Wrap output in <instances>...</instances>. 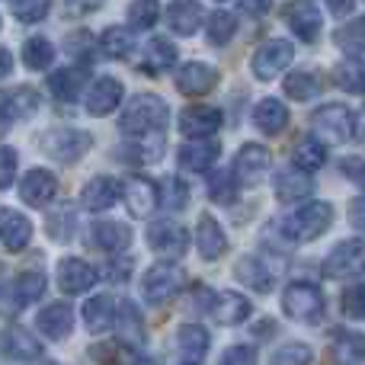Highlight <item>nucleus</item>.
I'll return each instance as SVG.
<instances>
[{"label": "nucleus", "mask_w": 365, "mask_h": 365, "mask_svg": "<svg viewBox=\"0 0 365 365\" xmlns=\"http://www.w3.org/2000/svg\"><path fill=\"white\" fill-rule=\"evenodd\" d=\"M170 122V106L160 100L158 93H138L128 100V106L119 115V128L125 135H148V132H164Z\"/></svg>", "instance_id": "1"}, {"label": "nucleus", "mask_w": 365, "mask_h": 365, "mask_svg": "<svg viewBox=\"0 0 365 365\" xmlns=\"http://www.w3.org/2000/svg\"><path fill=\"white\" fill-rule=\"evenodd\" d=\"M330 225H334V205L330 202H308L282 221V234L285 240H295V244H311Z\"/></svg>", "instance_id": "2"}, {"label": "nucleus", "mask_w": 365, "mask_h": 365, "mask_svg": "<svg viewBox=\"0 0 365 365\" xmlns=\"http://www.w3.org/2000/svg\"><path fill=\"white\" fill-rule=\"evenodd\" d=\"M45 158L58 160V164H74L83 154L93 148V135L83 132V128H71V125H58L42 132V141H38Z\"/></svg>", "instance_id": "3"}, {"label": "nucleus", "mask_w": 365, "mask_h": 365, "mask_svg": "<svg viewBox=\"0 0 365 365\" xmlns=\"http://www.w3.org/2000/svg\"><path fill=\"white\" fill-rule=\"evenodd\" d=\"M282 311L298 324H321L324 311H327V302H324V292L311 282H292L285 285L282 292Z\"/></svg>", "instance_id": "4"}, {"label": "nucleus", "mask_w": 365, "mask_h": 365, "mask_svg": "<svg viewBox=\"0 0 365 365\" xmlns=\"http://www.w3.org/2000/svg\"><path fill=\"white\" fill-rule=\"evenodd\" d=\"M311 128L330 145H346L349 138H356V113L343 103H324L311 115Z\"/></svg>", "instance_id": "5"}, {"label": "nucleus", "mask_w": 365, "mask_h": 365, "mask_svg": "<svg viewBox=\"0 0 365 365\" xmlns=\"http://www.w3.org/2000/svg\"><path fill=\"white\" fill-rule=\"evenodd\" d=\"M324 279L330 282H346V279L365 276V240H343L327 253L321 266Z\"/></svg>", "instance_id": "6"}, {"label": "nucleus", "mask_w": 365, "mask_h": 365, "mask_svg": "<svg viewBox=\"0 0 365 365\" xmlns=\"http://www.w3.org/2000/svg\"><path fill=\"white\" fill-rule=\"evenodd\" d=\"M292 61H295V45H292L289 38H269V42H263L253 51L250 71L257 81H272V77L282 74Z\"/></svg>", "instance_id": "7"}, {"label": "nucleus", "mask_w": 365, "mask_h": 365, "mask_svg": "<svg viewBox=\"0 0 365 365\" xmlns=\"http://www.w3.org/2000/svg\"><path fill=\"white\" fill-rule=\"evenodd\" d=\"M182 289V269L173 263H154L141 279V292H145L148 304H167L177 298Z\"/></svg>", "instance_id": "8"}, {"label": "nucleus", "mask_w": 365, "mask_h": 365, "mask_svg": "<svg viewBox=\"0 0 365 365\" xmlns=\"http://www.w3.org/2000/svg\"><path fill=\"white\" fill-rule=\"evenodd\" d=\"M282 16H285V26H289L304 45L317 42V36H321V29H324V13L314 0H295V4L285 6Z\"/></svg>", "instance_id": "9"}, {"label": "nucleus", "mask_w": 365, "mask_h": 365, "mask_svg": "<svg viewBox=\"0 0 365 365\" xmlns=\"http://www.w3.org/2000/svg\"><path fill=\"white\" fill-rule=\"evenodd\" d=\"M148 247L167 259H177L189 250V231L180 221H170V218L154 221V225L148 227Z\"/></svg>", "instance_id": "10"}, {"label": "nucleus", "mask_w": 365, "mask_h": 365, "mask_svg": "<svg viewBox=\"0 0 365 365\" xmlns=\"http://www.w3.org/2000/svg\"><path fill=\"white\" fill-rule=\"evenodd\" d=\"M269 170H272V154L257 141L244 145L237 151V158H234V177H237L240 186H257L259 180H266Z\"/></svg>", "instance_id": "11"}, {"label": "nucleus", "mask_w": 365, "mask_h": 365, "mask_svg": "<svg viewBox=\"0 0 365 365\" xmlns=\"http://www.w3.org/2000/svg\"><path fill=\"white\" fill-rule=\"evenodd\" d=\"M0 356L10 362H42L45 349L29 330L23 327H4L0 330Z\"/></svg>", "instance_id": "12"}, {"label": "nucleus", "mask_w": 365, "mask_h": 365, "mask_svg": "<svg viewBox=\"0 0 365 365\" xmlns=\"http://www.w3.org/2000/svg\"><path fill=\"white\" fill-rule=\"evenodd\" d=\"M221 71L208 61H186L177 71V90L186 96H205L218 87Z\"/></svg>", "instance_id": "13"}, {"label": "nucleus", "mask_w": 365, "mask_h": 365, "mask_svg": "<svg viewBox=\"0 0 365 365\" xmlns=\"http://www.w3.org/2000/svg\"><path fill=\"white\" fill-rule=\"evenodd\" d=\"M205 311L218 324H225V327H237V324H244L253 314V304L240 292H212Z\"/></svg>", "instance_id": "14"}, {"label": "nucleus", "mask_w": 365, "mask_h": 365, "mask_svg": "<svg viewBox=\"0 0 365 365\" xmlns=\"http://www.w3.org/2000/svg\"><path fill=\"white\" fill-rule=\"evenodd\" d=\"M100 279V272L81 257H64L58 263V289L64 295H83L93 289V282Z\"/></svg>", "instance_id": "15"}, {"label": "nucleus", "mask_w": 365, "mask_h": 365, "mask_svg": "<svg viewBox=\"0 0 365 365\" xmlns=\"http://www.w3.org/2000/svg\"><path fill=\"white\" fill-rule=\"evenodd\" d=\"M122 199H125L128 212L135 215V218H145V215H151L154 208L160 205L158 199V182H151L148 177H128L122 182Z\"/></svg>", "instance_id": "16"}, {"label": "nucleus", "mask_w": 365, "mask_h": 365, "mask_svg": "<svg viewBox=\"0 0 365 365\" xmlns=\"http://www.w3.org/2000/svg\"><path fill=\"white\" fill-rule=\"evenodd\" d=\"M55 192H58V177L51 170H42V167L29 170L23 177V182H19V199L32 208L48 205V202L55 199Z\"/></svg>", "instance_id": "17"}, {"label": "nucleus", "mask_w": 365, "mask_h": 365, "mask_svg": "<svg viewBox=\"0 0 365 365\" xmlns=\"http://www.w3.org/2000/svg\"><path fill=\"white\" fill-rule=\"evenodd\" d=\"M221 128V113L215 106H186L180 113L182 138H212Z\"/></svg>", "instance_id": "18"}, {"label": "nucleus", "mask_w": 365, "mask_h": 365, "mask_svg": "<svg viewBox=\"0 0 365 365\" xmlns=\"http://www.w3.org/2000/svg\"><path fill=\"white\" fill-rule=\"evenodd\" d=\"M32 240V221L16 208H0V244L10 253L26 250Z\"/></svg>", "instance_id": "19"}, {"label": "nucleus", "mask_w": 365, "mask_h": 365, "mask_svg": "<svg viewBox=\"0 0 365 365\" xmlns=\"http://www.w3.org/2000/svg\"><path fill=\"white\" fill-rule=\"evenodd\" d=\"M221 158V145L212 138H189L186 145L180 148L177 160L182 170H192V173H205L212 170V164Z\"/></svg>", "instance_id": "20"}, {"label": "nucleus", "mask_w": 365, "mask_h": 365, "mask_svg": "<svg viewBox=\"0 0 365 365\" xmlns=\"http://www.w3.org/2000/svg\"><path fill=\"white\" fill-rule=\"evenodd\" d=\"M272 189H276L279 202L292 205V202L308 199V195L314 192V182H311L308 170H302V167H285V170H279L276 177H272Z\"/></svg>", "instance_id": "21"}, {"label": "nucleus", "mask_w": 365, "mask_h": 365, "mask_svg": "<svg viewBox=\"0 0 365 365\" xmlns=\"http://www.w3.org/2000/svg\"><path fill=\"white\" fill-rule=\"evenodd\" d=\"M38 113V93L29 87H16V90H0V122L10 125L16 119H29Z\"/></svg>", "instance_id": "22"}, {"label": "nucleus", "mask_w": 365, "mask_h": 365, "mask_svg": "<svg viewBox=\"0 0 365 365\" xmlns=\"http://www.w3.org/2000/svg\"><path fill=\"white\" fill-rule=\"evenodd\" d=\"M122 103V81H115V77H100V81L90 83L87 90V113L96 115V119H103V115L115 113Z\"/></svg>", "instance_id": "23"}, {"label": "nucleus", "mask_w": 365, "mask_h": 365, "mask_svg": "<svg viewBox=\"0 0 365 365\" xmlns=\"http://www.w3.org/2000/svg\"><path fill=\"white\" fill-rule=\"evenodd\" d=\"M195 250L202 253V259H221L227 253V234L212 215H202L195 225Z\"/></svg>", "instance_id": "24"}, {"label": "nucleus", "mask_w": 365, "mask_h": 365, "mask_svg": "<svg viewBox=\"0 0 365 365\" xmlns=\"http://www.w3.org/2000/svg\"><path fill=\"white\" fill-rule=\"evenodd\" d=\"M36 324L48 340H64V336H71V330H74V311H71L68 302H51L38 311Z\"/></svg>", "instance_id": "25"}, {"label": "nucleus", "mask_w": 365, "mask_h": 365, "mask_svg": "<svg viewBox=\"0 0 365 365\" xmlns=\"http://www.w3.org/2000/svg\"><path fill=\"white\" fill-rule=\"evenodd\" d=\"M90 244H93L96 250L122 253L132 244V227H128L125 221H96V225L90 227Z\"/></svg>", "instance_id": "26"}, {"label": "nucleus", "mask_w": 365, "mask_h": 365, "mask_svg": "<svg viewBox=\"0 0 365 365\" xmlns=\"http://www.w3.org/2000/svg\"><path fill=\"white\" fill-rule=\"evenodd\" d=\"M253 125L263 135H282L289 128V106L276 96H263L253 106Z\"/></svg>", "instance_id": "27"}, {"label": "nucleus", "mask_w": 365, "mask_h": 365, "mask_svg": "<svg viewBox=\"0 0 365 365\" xmlns=\"http://www.w3.org/2000/svg\"><path fill=\"white\" fill-rule=\"evenodd\" d=\"M119 192H122L119 180H113V177H93V180H87V186H83L81 202H83V208H90V212H106V208L115 205Z\"/></svg>", "instance_id": "28"}, {"label": "nucleus", "mask_w": 365, "mask_h": 365, "mask_svg": "<svg viewBox=\"0 0 365 365\" xmlns=\"http://www.w3.org/2000/svg\"><path fill=\"white\" fill-rule=\"evenodd\" d=\"M234 276H237V282H244L247 289L259 292V295L272 292V282H276L272 269L263 263V259H257V257H240L237 263H234Z\"/></svg>", "instance_id": "29"}, {"label": "nucleus", "mask_w": 365, "mask_h": 365, "mask_svg": "<svg viewBox=\"0 0 365 365\" xmlns=\"http://www.w3.org/2000/svg\"><path fill=\"white\" fill-rule=\"evenodd\" d=\"M208 343L212 336L202 324H182L177 330V353L182 362H202L208 356Z\"/></svg>", "instance_id": "30"}, {"label": "nucleus", "mask_w": 365, "mask_h": 365, "mask_svg": "<svg viewBox=\"0 0 365 365\" xmlns=\"http://www.w3.org/2000/svg\"><path fill=\"white\" fill-rule=\"evenodd\" d=\"M330 359L334 362H365V334L359 330H334L330 334Z\"/></svg>", "instance_id": "31"}, {"label": "nucleus", "mask_w": 365, "mask_h": 365, "mask_svg": "<svg viewBox=\"0 0 365 365\" xmlns=\"http://www.w3.org/2000/svg\"><path fill=\"white\" fill-rule=\"evenodd\" d=\"M87 87V68H61L48 77V90L55 100L74 103Z\"/></svg>", "instance_id": "32"}, {"label": "nucleus", "mask_w": 365, "mask_h": 365, "mask_svg": "<svg viewBox=\"0 0 365 365\" xmlns=\"http://www.w3.org/2000/svg\"><path fill=\"white\" fill-rule=\"evenodd\" d=\"M83 327L90 334H106L109 327H115V302L109 295H93L83 304Z\"/></svg>", "instance_id": "33"}, {"label": "nucleus", "mask_w": 365, "mask_h": 365, "mask_svg": "<svg viewBox=\"0 0 365 365\" xmlns=\"http://www.w3.org/2000/svg\"><path fill=\"white\" fill-rule=\"evenodd\" d=\"M177 58H180V51L170 38L154 36L145 48V64H141V71H148V74H164V71H170L173 64H177Z\"/></svg>", "instance_id": "34"}, {"label": "nucleus", "mask_w": 365, "mask_h": 365, "mask_svg": "<svg viewBox=\"0 0 365 365\" xmlns=\"http://www.w3.org/2000/svg\"><path fill=\"white\" fill-rule=\"evenodd\" d=\"M115 324H119V346H141L145 343V321H141L135 302H119Z\"/></svg>", "instance_id": "35"}, {"label": "nucleus", "mask_w": 365, "mask_h": 365, "mask_svg": "<svg viewBox=\"0 0 365 365\" xmlns=\"http://www.w3.org/2000/svg\"><path fill=\"white\" fill-rule=\"evenodd\" d=\"M167 23H170V29L177 32V36H192V32L202 26L199 0H177V4H170V10H167Z\"/></svg>", "instance_id": "36"}, {"label": "nucleus", "mask_w": 365, "mask_h": 365, "mask_svg": "<svg viewBox=\"0 0 365 365\" xmlns=\"http://www.w3.org/2000/svg\"><path fill=\"white\" fill-rule=\"evenodd\" d=\"M128 158H132L135 164H154V160H160V158H164V132L132 135Z\"/></svg>", "instance_id": "37"}, {"label": "nucleus", "mask_w": 365, "mask_h": 365, "mask_svg": "<svg viewBox=\"0 0 365 365\" xmlns=\"http://www.w3.org/2000/svg\"><path fill=\"white\" fill-rule=\"evenodd\" d=\"M321 87L324 83L314 71H292V74L285 77V96H289V100H298V103L314 100V96L321 93Z\"/></svg>", "instance_id": "38"}, {"label": "nucleus", "mask_w": 365, "mask_h": 365, "mask_svg": "<svg viewBox=\"0 0 365 365\" xmlns=\"http://www.w3.org/2000/svg\"><path fill=\"white\" fill-rule=\"evenodd\" d=\"M334 87L346 90V93H365V64L356 61L353 55L343 58L334 68Z\"/></svg>", "instance_id": "39"}, {"label": "nucleus", "mask_w": 365, "mask_h": 365, "mask_svg": "<svg viewBox=\"0 0 365 365\" xmlns=\"http://www.w3.org/2000/svg\"><path fill=\"white\" fill-rule=\"evenodd\" d=\"M100 48H103V55H106V58H115V61L128 58V55H132V48H135L132 29H122V26H109V29L100 36Z\"/></svg>", "instance_id": "40"}, {"label": "nucleus", "mask_w": 365, "mask_h": 365, "mask_svg": "<svg viewBox=\"0 0 365 365\" xmlns=\"http://www.w3.org/2000/svg\"><path fill=\"white\" fill-rule=\"evenodd\" d=\"M292 160H295V167L314 173L327 164V148H324V141H317V138H302L295 145V151H292Z\"/></svg>", "instance_id": "41"}, {"label": "nucleus", "mask_w": 365, "mask_h": 365, "mask_svg": "<svg viewBox=\"0 0 365 365\" xmlns=\"http://www.w3.org/2000/svg\"><path fill=\"white\" fill-rule=\"evenodd\" d=\"M45 292V276L38 269H26L16 276V282H13V302L23 308V304H32L38 302Z\"/></svg>", "instance_id": "42"}, {"label": "nucleus", "mask_w": 365, "mask_h": 365, "mask_svg": "<svg viewBox=\"0 0 365 365\" xmlns=\"http://www.w3.org/2000/svg\"><path fill=\"white\" fill-rule=\"evenodd\" d=\"M55 61V45L48 42L45 36H32V38H26V45H23V64L29 71H45L48 64Z\"/></svg>", "instance_id": "43"}, {"label": "nucleus", "mask_w": 365, "mask_h": 365, "mask_svg": "<svg viewBox=\"0 0 365 365\" xmlns=\"http://www.w3.org/2000/svg\"><path fill=\"white\" fill-rule=\"evenodd\" d=\"M237 189H240V182L234 177V170H215L208 177V199L215 205H231L237 199Z\"/></svg>", "instance_id": "44"}, {"label": "nucleus", "mask_w": 365, "mask_h": 365, "mask_svg": "<svg viewBox=\"0 0 365 365\" xmlns=\"http://www.w3.org/2000/svg\"><path fill=\"white\" fill-rule=\"evenodd\" d=\"M208 29V42L212 45H227L234 36H237V16L231 10H215L205 23Z\"/></svg>", "instance_id": "45"}, {"label": "nucleus", "mask_w": 365, "mask_h": 365, "mask_svg": "<svg viewBox=\"0 0 365 365\" xmlns=\"http://www.w3.org/2000/svg\"><path fill=\"white\" fill-rule=\"evenodd\" d=\"M336 45L346 55H365V16H356L353 23L336 29Z\"/></svg>", "instance_id": "46"}, {"label": "nucleus", "mask_w": 365, "mask_h": 365, "mask_svg": "<svg viewBox=\"0 0 365 365\" xmlns=\"http://www.w3.org/2000/svg\"><path fill=\"white\" fill-rule=\"evenodd\" d=\"M158 16H160L158 0H132V4H128V26L138 32L151 29V26L158 23Z\"/></svg>", "instance_id": "47"}, {"label": "nucleus", "mask_w": 365, "mask_h": 365, "mask_svg": "<svg viewBox=\"0 0 365 365\" xmlns=\"http://www.w3.org/2000/svg\"><path fill=\"white\" fill-rule=\"evenodd\" d=\"M158 199L167 212H180V208H186V202H189V189L180 177H167L158 189Z\"/></svg>", "instance_id": "48"}, {"label": "nucleus", "mask_w": 365, "mask_h": 365, "mask_svg": "<svg viewBox=\"0 0 365 365\" xmlns=\"http://www.w3.org/2000/svg\"><path fill=\"white\" fill-rule=\"evenodd\" d=\"M74 227H77V215L71 212L68 205L58 208L55 215H48V234H51V240H58V244H68V240L74 237Z\"/></svg>", "instance_id": "49"}, {"label": "nucleus", "mask_w": 365, "mask_h": 365, "mask_svg": "<svg viewBox=\"0 0 365 365\" xmlns=\"http://www.w3.org/2000/svg\"><path fill=\"white\" fill-rule=\"evenodd\" d=\"M10 10L19 23H42L51 10V0H10Z\"/></svg>", "instance_id": "50"}, {"label": "nucleus", "mask_w": 365, "mask_h": 365, "mask_svg": "<svg viewBox=\"0 0 365 365\" xmlns=\"http://www.w3.org/2000/svg\"><path fill=\"white\" fill-rule=\"evenodd\" d=\"M311 359H314V353H311L304 343H285V346H279L276 353H272V362H279V365H289V362L308 365Z\"/></svg>", "instance_id": "51"}, {"label": "nucleus", "mask_w": 365, "mask_h": 365, "mask_svg": "<svg viewBox=\"0 0 365 365\" xmlns=\"http://www.w3.org/2000/svg\"><path fill=\"white\" fill-rule=\"evenodd\" d=\"M16 167H19V154L13 151V148L0 145V192H6V189L13 186V180H16Z\"/></svg>", "instance_id": "52"}, {"label": "nucleus", "mask_w": 365, "mask_h": 365, "mask_svg": "<svg viewBox=\"0 0 365 365\" xmlns=\"http://www.w3.org/2000/svg\"><path fill=\"white\" fill-rule=\"evenodd\" d=\"M343 314L353 317V321H362L365 317V285L343 292Z\"/></svg>", "instance_id": "53"}, {"label": "nucleus", "mask_w": 365, "mask_h": 365, "mask_svg": "<svg viewBox=\"0 0 365 365\" xmlns=\"http://www.w3.org/2000/svg\"><path fill=\"white\" fill-rule=\"evenodd\" d=\"M340 170H343V177H346L349 182H356L359 189H365V160L362 158H343Z\"/></svg>", "instance_id": "54"}, {"label": "nucleus", "mask_w": 365, "mask_h": 365, "mask_svg": "<svg viewBox=\"0 0 365 365\" xmlns=\"http://www.w3.org/2000/svg\"><path fill=\"white\" fill-rule=\"evenodd\" d=\"M225 362H257V346H247V343H240V346H231L225 349V356H221Z\"/></svg>", "instance_id": "55"}, {"label": "nucleus", "mask_w": 365, "mask_h": 365, "mask_svg": "<svg viewBox=\"0 0 365 365\" xmlns=\"http://www.w3.org/2000/svg\"><path fill=\"white\" fill-rule=\"evenodd\" d=\"M132 259L128 257H122V259H113V263H109V269H106V279L109 282H125L128 279V272H132Z\"/></svg>", "instance_id": "56"}, {"label": "nucleus", "mask_w": 365, "mask_h": 365, "mask_svg": "<svg viewBox=\"0 0 365 365\" xmlns=\"http://www.w3.org/2000/svg\"><path fill=\"white\" fill-rule=\"evenodd\" d=\"M349 225H353L356 231L365 234V195H359V199L349 202Z\"/></svg>", "instance_id": "57"}, {"label": "nucleus", "mask_w": 365, "mask_h": 365, "mask_svg": "<svg viewBox=\"0 0 365 365\" xmlns=\"http://www.w3.org/2000/svg\"><path fill=\"white\" fill-rule=\"evenodd\" d=\"M93 45V38H90V32H74V36L68 38V51L71 55H83V51Z\"/></svg>", "instance_id": "58"}, {"label": "nucleus", "mask_w": 365, "mask_h": 365, "mask_svg": "<svg viewBox=\"0 0 365 365\" xmlns=\"http://www.w3.org/2000/svg\"><path fill=\"white\" fill-rule=\"evenodd\" d=\"M240 10H247V13H257V16H263V13L269 10V0H240Z\"/></svg>", "instance_id": "59"}, {"label": "nucleus", "mask_w": 365, "mask_h": 365, "mask_svg": "<svg viewBox=\"0 0 365 365\" xmlns=\"http://www.w3.org/2000/svg\"><path fill=\"white\" fill-rule=\"evenodd\" d=\"M353 4H356V0H327V6H330V13H334V16H346V13L353 10Z\"/></svg>", "instance_id": "60"}, {"label": "nucleus", "mask_w": 365, "mask_h": 365, "mask_svg": "<svg viewBox=\"0 0 365 365\" xmlns=\"http://www.w3.org/2000/svg\"><path fill=\"white\" fill-rule=\"evenodd\" d=\"M10 71H13V55H10V48H4V45H0V81H4Z\"/></svg>", "instance_id": "61"}, {"label": "nucleus", "mask_w": 365, "mask_h": 365, "mask_svg": "<svg viewBox=\"0 0 365 365\" xmlns=\"http://www.w3.org/2000/svg\"><path fill=\"white\" fill-rule=\"evenodd\" d=\"M103 0H74V10L77 13H87V10H93V6H100Z\"/></svg>", "instance_id": "62"}, {"label": "nucleus", "mask_w": 365, "mask_h": 365, "mask_svg": "<svg viewBox=\"0 0 365 365\" xmlns=\"http://www.w3.org/2000/svg\"><path fill=\"white\" fill-rule=\"evenodd\" d=\"M218 4H221V0H218Z\"/></svg>", "instance_id": "63"}]
</instances>
